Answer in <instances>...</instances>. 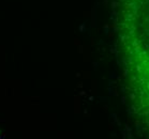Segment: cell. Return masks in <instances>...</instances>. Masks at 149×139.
I'll return each instance as SVG.
<instances>
[{"mask_svg":"<svg viewBox=\"0 0 149 139\" xmlns=\"http://www.w3.org/2000/svg\"><path fill=\"white\" fill-rule=\"evenodd\" d=\"M118 33L130 102L149 129V0H120Z\"/></svg>","mask_w":149,"mask_h":139,"instance_id":"1","label":"cell"}]
</instances>
